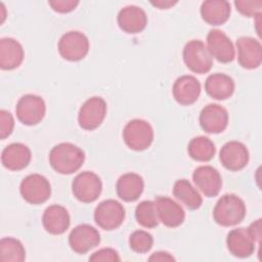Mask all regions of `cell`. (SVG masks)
<instances>
[{
  "mask_svg": "<svg viewBox=\"0 0 262 262\" xmlns=\"http://www.w3.org/2000/svg\"><path fill=\"white\" fill-rule=\"evenodd\" d=\"M85 152L71 142H61L54 145L49 152V164L52 169L62 175L77 172L84 164Z\"/></svg>",
  "mask_w": 262,
  "mask_h": 262,
  "instance_id": "1",
  "label": "cell"
},
{
  "mask_svg": "<svg viewBox=\"0 0 262 262\" xmlns=\"http://www.w3.org/2000/svg\"><path fill=\"white\" fill-rule=\"evenodd\" d=\"M246 205L234 193L222 195L213 209V218L221 226L229 227L241 223L246 217Z\"/></svg>",
  "mask_w": 262,
  "mask_h": 262,
  "instance_id": "2",
  "label": "cell"
},
{
  "mask_svg": "<svg viewBox=\"0 0 262 262\" xmlns=\"http://www.w3.org/2000/svg\"><path fill=\"white\" fill-rule=\"evenodd\" d=\"M123 139L130 149L141 151L151 145L154 141V129L147 121L133 119L125 125Z\"/></svg>",
  "mask_w": 262,
  "mask_h": 262,
  "instance_id": "3",
  "label": "cell"
},
{
  "mask_svg": "<svg viewBox=\"0 0 262 262\" xmlns=\"http://www.w3.org/2000/svg\"><path fill=\"white\" fill-rule=\"evenodd\" d=\"M182 56L185 66L195 74H207L212 69L213 57L201 40L188 41L183 48Z\"/></svg>",
  "mask_w": 262,
  "mask_h": 262,
  "instance_id": "4",
  "label": "cell"
},
{
  "mask_svg": "<svg viewBox=\"0 0 262 262\" xmlns=\"http://www.w3.org/2000/svg\"><path fill=\"white\" fill-rule=\"evenodd\" d=\"M23 199L31 205H40L47 202L51 195L49 180L41 174H30L26 176L19 185Z\"/></svg>",
  "mask_w": 262,
  "mask_h": 262,
  "instance_id": "5",
  "label": "cell"
},
{
  "mask_svg": "<svg viewBox=\"0 0 262 262\" xmlns=\"http://www.w3.org/2000/svg\"><path fill=\"white\" fill-rule=\"evenodd\" d=\"M18 121L27 126L39 124L45 117L46 104L44 99L36 94L23 95L15 106Z\"/></svg>",
  "mask_w": 262,
  "mask_h": 262,
  "instance_id": "6",
  "label": "cell"
},
{
  "mask_svg": "<svg viewBox=\"0 0 262 262\" xmlns=\"http://www.w3.org/2000/svg\"><path fill=\"white\" fill-rule=\"evenodd\" d=\"M102 190V182L97 174L92 171L79 173L72 182L74 196L85 204L95 202Z\"/></svg>",
  "mask_w": 262,
  "mask_h": 262,
  "instance_id": "7",
  "label": "cell"
},
{
  "mask_svg": "<svg viewBox=\"0 0 262 262\" xmlns=\"http://www.w3.org/2000/svg\"><path fill=\"white\" fill-rule=\"evenodd\" d=\"M89 40L86 35L79 31H70L63 34L57 44L60 56L69 61L83 59L89 51Z\"/></svg>",
  "mask_w": 262,
  "mask_h": 262,
  "instance_id": "8",
  "label": "cell"
},
{
  "mask_svg": "<svg viewBox=\"0 0 262 262\" xmlns=\"http://www.w3.org/2000/svg\"><path fill=\"white\" fill-rule=\"evenodd\" d=\"M125 219V209L116 200H104L100 202L94 210L95 223L104 230L119 228Z\"/></svg>",
  "mask_w": 262,
  "mask_h": 262,
  "instance_id": "9",
  "label": "cell"
},
{
  "mask_svg": "<svg viewBox=\"0 0 262 262\" xmlns=\"http://www.w3.org/2000/svg\"><path fill=\"white\" fill-rule=\"evenodd\" d=\"M106 102L100 96H92L88 98L80 107L78 114L79 126L87 131L98 128L106 115Z\"/></svg>",
  "mask_w": 262,
  "mask_h": 262,
  "instance_id": "10",
  "label": "cell"
},
{
  "mask_svg": "<svg viewBox=\"0 0 262 262\" xmlns=\"http://www.w3.org/2000/svg\"><path fill=\"white\" fill-rule=\"evenodd\" d=\"M100 243V234L89 224H79L69 234L70 248L77 254H86Z\"/></svg>",
  "mask_w": 262,
  "mask_h": 262,
  "instance_id": "11",
  "label": "cell"
},
{
  "mask_svg": "<svg viewBox=\"0 0 262 262\" xmlns=\"http://www.w3.org/2000/svg\"><path fill=\"white\" fill-rule=\"evenodd\" d=\"M219 159L225 169L236 172L248 165L250 155L247 146L243 142L232 140L226 142L221 147Z\"/></svg>",
  "mask_w": 262,
  "mask_h": 262,
  "instance_id": "12",
  "label": "cell"
},
{
  "mask_svg": "<svg viewBox=\"0 0 262 262\" xmlns=\"http://www.w3.org/2000/svg\"><path fill=\"white\" fill-rule=\"evenodd\" d=\"M207 48L211 56L222 63L231 62L235 57V50L231 40L224 32L217 29L209 32Z\"/></svg>",
  "mask_w": 262,
  "mask_h": 262,
  "instance_id": "13",
  "label": "cell"
},
{
  "mask_svg": "<svg viewBox=\"0 0 262 262\" xmlns=\"http://www.w3.org/2000/svg\"><path fill=\"white\" fill-rule=\"evenodd\" d=\"M199 121L202 129L205 132L210 134H218L227 128L228 113L222 105L210 103L201 111Z\"/></svg>",
  "mask_w": 262,
  "mask_h": 262,
  "instance_id": "14",
  "label": "cell"
},
{
  "mask_svg": "<svg viewBox=\"0 0 262 262\" xmlns=\"http://www.w3.org/2000/svg\"><path fill=\"white\" fill-rule=\"evenodd\" d=\"M192 180L196 188L207 198L218 195L222 187L220 173L212 166H200L192 173Z\"/></svg>",
  "mask_w": 262,
  "mask_h": 262,
  "instance_id": "15",
  "label": "cell"
},
{
  "mask_svg": "<svg viewBox=\"0 0 262 262\" xmlns=\"http://www.w3.org/2000/svg\"><path fill=\"white\" fill-rule=\"evenodd\" d=\"M237 60L242 68L254 70L262 62V47L259 40L252 37H239L236 40Z\"/></svg>",
  "mask_w": 262,
  "mask_h": 262,
  "instance_id": "16",
  "label": "cell"
},
{
  "mask_svg": "<svg viewBox=\"0 0 262 262\" xmlns=\"http://www.w3.org/2000/svg\"><path fill=\"white\" fill-rule=\"evenodd\" d=\"M155 205L160 222L170 228L180 226L185 220V212L183 208L174 200L168 196H157Z\"/></svg>",
  "mask_w": 262,
  "mask_h": 262,
  "instance_id": "17",
  "label": "cell"
},
{
  "mask_svg": "<svg viewBox=\"0 0 262 262\" xmlns=\"http://www.w3.org/2000/svg\"><path fill=\"white\" fill-rule=\"evenodd\" d=\"M256 242L248 228L238 227L230 230L226 236V246L229 253L237 258H248L256 248Z\"/></svg>",
  "mask_w": 262,
  "mask_h": 262,
  "instance_id": "18",
  "label": "cell"
},
{
  "mask_svg": "<svg viewBox=\"0 0 262 262\" xmlns=\"http://www.w3.org/2000/svg\"><path fill=\"white\" fill-rule=\"evenodd\" d=\"M200 81L190 75H183L176 79L172 87L174 99L181 105H190L194 103L201 94Z\"/></svg>",
  "mask_w": 262,
  "mask_h": 262,
  "instance_id": "19",
  "label": "cell"
},
{
  "mask_svg": "<svg viewBox=\"0 0 262 262\" xmlns=\"http://www.w3.org/2000/svg\"><path fill=\"white\" fill-rule=\"evenodd\" d=\"M117 21L123 32L127 34H137L145 29L147 15L141 7L128 5L119 11Z\"/></svg>",
  "mask_w": 262,
  "mask_h": 262,
  "instance_id": "20",
  "label": "cell"
},
{
  "mask_svg": "<svg viewBox=\"0 0 262 262\" xmlns=\"http://www.w3.org/2000/svg\"><path fill=\"white\" fill-rule=\"evenodd\" d=\"M32 159L31 149L24 143L13 142L4 147L1 152V163L10 171H19L28 167Z\"/></svg>",
  "mask_w": 262,
  "mask_h": 262,
  "instance_id": "21",
  "label": "cell"
},
{
  "mask_svg": "<svg viewBox=\"0 0 262 262\" xmlns=\"http://www.w3.org/2000/svg\"><path fill=\"white\" fill-rule=\"evenodd\" d=\"M42 224L48 233L53 235L62 234L70 227V214L64 207L60 205H51L43 212Z\"/></svg>",
  "mask_w": 262,
  "mask_h": 262,
  "instance_id": "22",
  "label": "cell"
},
{
  "mask_svg": "<svg viewBox=\"0 0 262 262\" xmlns=\"http://www.w3.org/2000/svg\"><path fill=\"white\" fill-rule=\"evenodd\" d=\"M25 58V50L21 44L13 38L0 39V68L11 71L18 68Z\"/></svg>",
  "mask_w": 262,
  "mask_h": 262,
  "instance_id": "23",
  "label": "cell"
},
{
  "mask_svg": "<svg viewBox=\"0 0 262 262\" xmlns=\"http://www.w3.org/2000/svg\"><path fill=\"white\" fill-rule=\"evenodd\" d=\"M143 178L139 174L133 172L125 173L120 176L116 184L118 196L127 203L135 202L138 200L143 192Z\"/></svg>",
  "mask_w": 262,
  "mask_h": 262,
  "instance_id": "24",
  "label": "cell"
},
{
  "mask_svg": "<svg viewBox=\"0 0 262 262\" xmlns=\"http://www.w3.org/2000/svg\"><path fill=\"white\" fill-rule=\"evenodd\" d=\"M235 89L234 81L228 75L215 73L208 76L205 82V90L207 94L217 100H225L229 98Z\"/></svg>",
  "mask_w": 262,
  "mask_h": 262,
  "instance_id": "25",
  "label": "cell"
},
{
  "mask_svg": "<svg viewBox=\"0 0 262 262\" xmlns=\"http://www.w3.org/2000/svg\"><path fill=\"white\" fill-rule=\"evenodd\" d=\"M230 12V4L225 0H207L201 5V16L211 26H220L226 23Z\"/></svg>",
  "mask_w": 262,
  "mask_h": 262,
  "instance_id": "26",
  "label": "cell"
},
{
  "mask_svg": "<svg viewBox=\"0 0 262 262\" xmlns=\"http://www.w3.org/2000/svg\"><path fill=\"white\" fill-rule=\"evenodd\" d=\"M173 195L189 210H198L203 204L200 192L186 179H178L174 183Z\"/></svg>",
  "mask_w": 262,
  "mask_h": 262,
  "instance_id": "27",
  "label": "cell"
},
{
  "mask_svg": "<svg viewBox=\"0 0 262 262\" xmlns=\"http://www.w3.org/2000/svg\"><path fill=\"white\" fill-rule=\"evenodd\" d=\"M188 156L198 162L211 161L216 152L214 142L206 136L193 137L187 145Z\"/></svg>",
  "mask_w": 262,
  "mask_h": 262,
  "instance_id": "28",
  "label": "cell"
},
{
  "mask_svg": "<svg viewBox=\"0 0 262 262\" xmlns=\"http://www.w3.org/2000/svg\"><path fill=\"white\" fill-rule=\"evenodd\" d=\"M26 249L20 241L14 237H3L0 241V260L4 262H23Z\"/></svg>",
  "mask_w": 262,
  "mask_h": 262,
  "instance_id": "29",
  "label": "cell"
},
{
  "mask_svg": "<svg viewBox=\"0 0 262 262\" xmlns=\"http://www.w3.org/2000/svg\"><path fill=\"white\" fill-rule=\"evenodd\" d=\"M135 218L138 224L144 228H155L158 226L160 220L158 217L155 202L142 201L135 209Z\"/></svg>",
  "mask_w": 262,
  "mask_h": 262,
  "instance_id": "30",
  "label": "cell"
},
{
  "mask_svg": "<svg viewBox=\"0 0 262 262\" xmlns=\"http://www.w3.org/2000/svg\"><path fill=\"white\" fill-rule=\"evenodd\" d=\"M152 246L154 237L145 230H135L129 236V247L135 253H147L150 251Z\"/></svg>",
  "mask_w": 262,
  "mask_h": 262,
  "instance_id": "31",
  "label": "cell"
},
{
  "mask_svg": "<svg viewBox=\"0 0 262 262\" xmlns=\"http://www.w3.org/2000/svg\"><path fill=\"white\" fill-rule=\"evenodd\" d=\"M234 6L236 10L247 17H256L261 14L262 9V1H248V0H235Z\"/></svg>",
  "mask_w": 262,
  "mask_h": 262,
  "instance_id": "32",
  "label": "cell"
},
{
  "mask_svg": "<svg viewBox=\"0 0 262 262\" xmlns=\"http://www.w3.org/2000/svg\"><path fill=\"white\" fill-rule=\"evenodd\" d=\"M14 119L13 116L5 110L0 111V138H7L13 131Z\"/></svg>",
  "mask_w": 262,
  "mask_h": 262,
  "instance_id": "33",
  "label": "cell"
},
{
  "mask_svg": "<svg viewBox=\"0 0 262 262\" xmlns=\"http://www.w3.org/2000/svg\"><path fill=\"white\" fill-rule=\"evenodd\" d=\"M90 261H110V262H117L120 261L121 258L118 252L112 248H102L96 252H94L90 257Z\"/></svg>",
  "mask_w": 262,
  "mask_h": 262,
  "instance_id": "34",
  "label": "cell"
},
{
  "mask_svg": "<svg viewBox=\"0 0 262 262\" xmlns=\"http://www.w3.org/2000/svg\"><path fill=\"white\" fill-rule=\"evenodd\" d=\"M48 4L51 8L59 13H68L73 11L79 4V1L76 0H53L49 1Z\"/></svg>",
  "mask_w": 262,
  "mask_h": 262,
  "instance_id": "35",
  "label": "cell"
},
{
  "mask_svg": "<svg viewBox=\"0 0 262 262\" xmlns=\"http://www.w3.org/2000/svg\"><path fill=\"white\" fill-rule=\"evenodd\" d=\"M248 230L250 232V234L252 235V237L254 238V241L258 244H260V239H261V234H262V229H261V219H257L256 221H254L253 223L250 224V226L248 227Z\"/></svg>",
  "mask_w": 262,
  "mask_h": 262,
  "instance_id": "36",
  "label": "cell"
},
{
  "mask_svg": "<svg viewBox=\"0 0 262 262\" xmlns=\"http://www.w3.org/2000/svg\"><path fill=\"white\" fill-rule=\"evenodd\" d=\"M149 261H160V262H164V261H175V258L168 252L165 251H158L151 254V256L148 258Z\"/></svg>",
  "mask_w": 262,
  "mask_h": 262,
  "instance_id": "37",
  "label": "cell"
},
{
  "mask_svg": "<svg viewBox=\"0 0 262 262\" xmlns=\"http://www.w3.org/2000/svg\"><path fill=\"white\" fill-rule=\"evenodd\" d=\"M151 5L160 8V9H168L171 6L175 5L177 1H170V0H156V1H150Z\"/></svg>",
  "mask_w": 262,
  "mask_h": 262,
  "instance_id": "38",
  "label": "cell"
}]
</instances>
